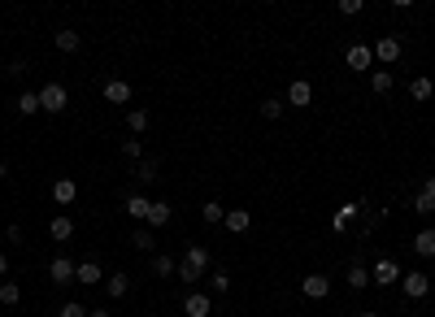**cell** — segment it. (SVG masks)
Masks as SVG:
<instances>
[{"label": "cell", "mask_w": 435, "mask_h": 317, "mask_svg": "<svg viewBox=\"0 0 435 317\" xmlns=\"http://www.w3.org/2000/svg\"><path fill=\"white\" fill-rule=\"evenodd\" d=\"M205 270H209V248L191 243V248H187V257H183V265H179V278L187 282V287H196V282L205 278Z\"/></svg>", "instance_id": "6da1fadb"}, {"label": "cell", "mask_w": 435, "mask_h": 317, "mask_svg": "<svg viewBox=\"0 0 435 317\" xmlns=\"http://www.w3.org/2000/svg\"><path fill=\"white\" fill-rule=\"evenodd\" d=\"M400 278H405V270H400V261H392V257H379L370 265V282H375V287H392Z\"/></svg>", "instance_id": "7a4b0ae2"}, {"label": "cell", "mask_w": 435, "mask_h": 317, "mask_svg": "<svg viewBox=\"0 0 435 317\" xmlns=\"http://www.w3.org/2000/svg\"><path fill=\"white\" fill-rule=\"evenodd\" d=\"M70 105V92L61 87V83H44V92H40V109L44 113H61Z\"/></svg>", "instance_id": "3957f363"}, {"label": "cell", "mask_w": 435, "mask_h": 317, "mask_svg": "<svg viewBox=\"0 0 435 317\" xmlns=\"http://www.w3.org/2000/svg\"><path fill=\"white\" fill-rule=\"evenodd\" d=\"M400 291H405V300H427V295H431V278H427V270H409L405 278H400Z\"/></svg>", "instance_id": "277c9868"}, {"label": "cell", "mask_w": 435, "mask_h": 317, "mask_svg": "<svg viewBox=\"0 0 435 317\" xmlns=\"http://www.w3.org/2000/svg\"><path fill=\"white\" fill-rule=\"evenodd\" d=\"M48 278H53L57 287H66V282L78 278V261H70V257H53V261H48Z\"/></svg>", "instance_id": "5b68a950"}, {"label": "cell", "mask_w": 435, "mask_h": 317, "mask_svg": "<svg viewBox=\"0 0 435 317\" xmlns=\"http://www.w3.org/2000/svg\"><path fill=\"white\" fill-rule=\"evenodd\" d=\"M344 65H348V70H357V74H366L370 65H375V48H366V44H352L348 53H344Z\"/></svg>", "instance_id": "8992f818"}, {"label": "cell", "mask_w": 435, "mask_h": 317, "mask_svg": "<svg viewBox=\"0 0 435 317\" xmlns=\"http://www.w3.org/2000/svg\"><path fill=\"white\" fill-rule=\"evenodd\" d=\"M183 313H187V317H209V313H214V295L187 291V295H183Z\"/></svg>", "instance_id": "52a82bcc"}, {"label": "cell", "mask_w": 435, "mask_h": 317, "mask_svg": "<svg viewBox=\"0 0 435 317\" xmlns=\"http://www.w3.org/2000/svg\"><path fill=\"white\" fill-rule=\"evenodd\" d=\"M170 218H174L170 200H153V205H148V218H144V226H148V230H161V226H170Z\"/></svg>", "instance_id": "ba28073f"}, {"label": "cell", "mask_w": 435, "mask_h": 317, "mask_svg": "<svg viewBox=\"0 0 435 317\" xmlns=\"http://www.w3.org/2000/svg\"><path fill=\"white\" fill-rule=\"evenodd\" d=\"M344 278H348V287H352V291H366V287H370V265H366L361 257H352V261H348V270H344Z\"/></svg>", "instance_id": "9c48e42d"}, {"label": "cell", "mask_w": 435, "mask_h": 317, "mask_svg": "<svg viewBox=\"0 0 435 317\" xmlns=\"http://www.w3.org/2000/svg\"><path fill=\"white\" fill-rule=\"evenodd\" d=\"M309 100H314V83H309V78H292V83H287V105L305 109Z\"/></svg>", "instance_id": "30bf717a"}, {"label": "cell", "mask_w": 435, "mask_h": 317, "mask_svg": "<svg viewBox=\"0 0 435 317\" xmlns=\"http://www.w3.org/2000/svg\"><path fill=\"white\" fill-rule=\"evenodd\" d=\"M74 230H78V226H74L70 213H57V218L48 222V235H53L57 243H70V239H74Z\"/></svg>", "instance_id": "8fae6325"}, {"label": "cell", "mask_w": 435, "mask_h": 317, "mask_svg": "<svg viewBox=\"0 0 435 317\" xmlns=\"http://www.w3.org/2000/svg\"><path fill=\"white\" fill-rule=\"evenodd\" d=\"M300 291H305V300H327L331 295V278L327 274H309L300 282Z\"/></svg>", "instance_id": "7c38bea8"}, {"label": "cell", "mask_w": 435, "mask_h": 317, "mask_svg": "<svg viewBox=\"0 0 435 317\" xmlns=\"http://www.w3.org/2000/svg\"><path fill=\"white\" fill-rule=\"evenodd\" d=\"M53 200H57L61 209H70L74 200H78V182H74V178H57V182H53Z\"/></svg>", "instance_id": "4fadbf2b"}, {"label": "cell", "mask_w": 435, "mask_h": 317, "mask_svg": "<svg viewBox=\"0 0 435 317\" xmlns=\"http://www.w3.org/2000/svg\"><path fill=\"white\" fill-rule=\"evenodd\" d=\"M101 96L109 100V105H126V100H131V83H126V78H109Z\"/></svg>", "instance_id": "5bb4252c"}, {"label": "cell", "mask_w": 435, "mask_h": 317, "mask_svg": "<svg viewBox=\"0 0 435 317\" xmlns=\"http://www.w3.org/2000/svg\"><path fill=\"white\" fill-rule=\"evenodd\" d=\"M105 291H109V300H122L126 291H131V274H122V270L105 274Z\"/></svg>", "instance_id": "9a60e30c"}, {"label": "cell", "mask_w": 435, "mask_h": 317, "mask_svg": "<svg viewBox=\"0 0 435 317\" xmlns=\"http://www.w3.org/2000/svg\"><path fill=\"white\" fill-rule=\"evenodd\" d=\"M375 61L396 65V61H400V40H392V35H388V40H379V44H375Z\"/></svg>", "instance_id": "2e32d148"}, {"label": "cell", "mask_w": 435, "mask_h": 317, "mask_svg": "<svg viewBox=\"0 0 435 317\" xmlns=\"http://www.w3.org/2000/svg\"><path fill=\"white\" fill-rule=\"evenodd\" d=\"M413 252L423 257V261H435V230H431V226L413 235Z\"/></svg>", "instance_id": "e0dca14e"}, {"label": "cell", "mask_w": 435, "mask_h": 317, "mask_svg": "<svg viewBox=\"0 0 435 317\" xmlns=\"http://www.w3.org/2000/svg\"><path fill=\"white\" fill-rule=\"evenodd\" d=\"M78 282H83V287H101V282H105L101 261H83V265H78Z\"/></svg>", "instance_id": "ac0fdd59"}, {"label": "cell", "mask_w": 435, "mask_h": 317, "mask_svg": "<svg viewBox=\"0 0 435 317\" xmlns=\"http://www.w3.org/2000/svg\"><path fill=\"white\" fill-rule=\"evenodd\" d=\"M413 209H418V213H435V174L423 182V191L413 196Z\"/></svg>", "instance_id": "d6986e66"}, {"label": "cell", "mask_w": 435, "mask_h": 317, "mask_svg": "<svg viewBox=\"0 0 435 317\" xmlns=\"http://www.w3.org/2000/svg\"><path fill=\"white\" fill-rule=\"evenodd\" d=\"M222 226H227L231 235H244V230L253 226V218H248V209H235V213H227V218H222Z\"/></svg>", "instance_id": "ffe728a7"}, {"label": "cell", "mask_w": 435, "mask_h": 317, "mask_svg": "<svg viewBox=\"0 0 435 317\" xmlns=\"http://www.w3.org/2000/svg\"><path fill=\"white\" fill-rule=\"evenodd\" d=\"M431 96H435V83H431V78H413V83H409V100H418V105H427Z\"/></svg>", "instance_id": "44dd1931"}, {"label": "cell", "mask_w": 435, "mask_h": 317, "mask_svg": "<svg viewBox=\"0 0 435 317\" xmlns=\"http://www.w3.org/2000/svg\"><path fill=\"white\" fill-rule=\"evenodd\" d=\"M153 274H157V278L179 274V261H174V257H166V252H157V257H153Z\"/></svg>", "instance_id": "7402d4cb"}, {"label": "cell", "mask_w": 435, "mask_h": 317, "mask_svg": "<svg viewBox=\"0 0 435 317\" xmlns=\"http://www.w3.org/2000/svg\"><path fill=\"white\" fill-rule=\"evenodd\" d=\"M18 300H22V287H18L13 278H5V282H0V305H5V309H13Z\"/></svg>", "instance_id": "603a6c76"}, {"label": "cell", "mask_w": 435, "mask_h": 317, "mask_svg": "<svg viewBox=\"0 0 435 317\" xmlns=\"http://www.w3.org/2000/svg\"><path fill=\"white\" fill-rule=\"evenodd\" d=\"M126 130H131V135L139 139L144 130H148V113H144V109H131V113H126Z\"/></svg>", "instance_id": "cb8c5ba5"}, {"label": "cell", "mask_w": 435, "mask_h": 317, "mask_svg": "<svg viewBox=\"0 0 435 317\" xmlns=\"http://www.w3.org/2000/svg\"><path fill=\"white\" fill-rule=\"evenodd\" d=\"M78 44H83V40H78V31H74V26L57 31V48H61V53H78Z\"/></svg>", "instance_id": "d4e9b609"}, {"label": "cell", "mask_w": 435, "mask_h": 317, "mask_svg": "<svg viewBox=\"0 0 435 317\" xmlns=\"http://www.w3.org/2000/svg\"><path fill=\"white\" fill-rule=\"evenodd\" d=\"M148 205H153V200L148 196H126V213H131V218H148Z\"/></svg>", "instance_id": "484cf974"}, {"label": "cell", "mask_w": 435, "mask_h": 317, "mask_svg": "<svg viewBox=\"0 0 435 317\" xmlns=\"http://www.w3.org/2000/svg\"><path fill=\"white\" fill-rule=\"evenodd\" d=\"M370 92L388 96V92H392V70H375V74H370Z\"/></svg>", "instance_id": "4316f807"}, {"label": "cell", "mask_w": 435, "mask_h": 317, "mask_svg": "<svg viewBox=\"0 0 435 317\" xmlns=\"http://www.w3.org/2000/svg\"><path fill=\"white\" fill-rule=\"evenodd\" d=\"M209 287H214V295H227L231 291V274L227 270H214V274H209Z\"/></svg>", "instance_id": "83f0119b"}, {"label": "cell", "mask_w": 435, "mask_h": 317, "mask_svg": "<svg viewBox=\"0 0 435 317\" xmlns=\"http://www.w3.org/2000/svg\"><path fill=\"white\" fill-rule=\"evenodd\" d=\"M201 218H205V222H209V226H218V222H222V218H227V209H222V205H218V200H209V205H205V209H201Z\"/></svg>", "instance_id": "f1b7e54d"}, {"label": "cell", "mask_w": 435, "mask_h": 317, "mask_svg": "<svg viewBox=\"0 0 435 317\" xmlns=\"http://www.w3.org/2000/svg\"><path fill=\"white\" fill-rule=\"evenodd\" d=\"M262 118H266V122H279V118H283V100H275V96L262 100Z\"/></svg>", "instance_id": "f546056e"}, {"label": "cell", "mask_w": 435, "mask_h": 317, "mask_svg": "<svg viewBox=\"0 0 435 317\" xmlns=\"http://www.w3.org/2000/svg\"><path fill=\"white\" fill-rule=\"evenodd\" d=\"M131 243L139 248V252H153V243H157V239H153V230L144 226V230H131Z\"/></svg>", "instance_id": "4dcf8cb0"}, {"label": "cell", "mask_w": 435, "mask_h": 317, "mask_svg": "<svg viewBox=\"0 0 435 317\" xmlns=\"http://www.w3.org/2000/svg\"><path fill=\"white\" fill-rule=\"evenodd\" d=\"M18 113H40V92H22L18 96Z\"/></svg>", "instance_id": "1f68e13d"}, {"label": "cell", "mask_w": 435, "mask_h": 317, "mask_svg": "<svg viewBox=\"0 0 435 317\" xmlns=\"http://www.w3.org/2000/svg\"><path fill=\"white\" fill-rule=\"evenodd\" d=\"M122 157H131V161H139V157H144V144H139L135 135H131V139H122Z\"/></svg>", "instance_id": "d6a6232c"}, {"label": "cell", "mask_w": 435, "mask_h": 317, "mask_svg": "<svg viewBox=\"0 0 435 317\" xmlns=\"http://www.w3.org/2000/svg\"><path fill=\"white\" fill-rule=\"evenodd\" d=\"M135 178H139V182H153V178H157V165H153V161H139V165H135Z\"/></svg>", "instance_id": "836d02e7"}, {"label": "cell", "mask_w": 435, "mask_h": 317, "mask_svg": "<svg viewBox=\"0 0 435 317\" xmlns=\"http://www.w3.org/2000/svg\"><path fill=\"white\" fill-rule=\"evenodd\" d=\"M61 317H87V309L78 305V300H66V305H61Z\"/></svg>", "instance_id": "e575fe53"}, {"label": "cell", "mask_w": 435, "mask_h": 317, "mask_svg": "<svg viewBox=\"0 0 435 317\" xmlns=\"http://www.w3.org/2000/svg\"><path fill=\"white\" fill-rule=\"evenodd\" d=\"M335 9H340L344 18H357V13H361V0H340V5H335Z\"/></svg>", "instance_id": "d590c367"}, {"label": "cell", "mask_w": 435, "mask_h": 317, "mask_svg": "<svg viewBox=\"0 0 435 317\" xmlns=\"http://www.w3.org/2000/svg\"><path fill=\"white\" fill-rule=\"evenodd\" d=\"M357 209H361V205H357V200H348V205H344L340 213H335V218H344V222H352V218H357Z\"/></svg>", "instance_id": "8d00e7d4"}, {"label": "cell", "mask_w": 435, "mask_h": 317, "mask_svg": "<svg viewBox=\"0 0 435 317\" xmlns=\"http://www.w3.org/2000/svg\"><path fill=\"white\" fill-rule=\"evenodd\" d=\"M5 235H9V243H13V248H22V226H9Z\"/></svg>", "instance_id": "74e56055"}, {"label": "cell", "mask_w": 435, "mask_h": 317, "mask_svg": "<svg viewBox=\"0 0 435 317\" xmlns=\"http://www.w3.org/2000/svg\"><path fill=\"white\" fill-rule=\"evenodd\" d=\"M5 278H9V257L0 252V282H5Z\"/></svg>", "instance_id": "f35d334b"}, {"label": "cell", "mask_w": 435, "mask_h": 317, "mask_svg": "<svg viewBox=\"0 0 435 317\" xmlns=\"http://www.w3.org/2000/svg\"><path fill=\"white\" fill-rule=\"evenodd\" d=\"M87 317H114V313H109V309H92Z\"/></svg>", "instance_id": "ab89813d"}, {"label": "cell", "mask_w": 435, "mask_h": 317, "mask_svg": "<svg viewBox=\"0 0 435 317\" xmlns=\"http://www.w3.org/2000/svg\"><path fill=\"white\" fill-rule=\"evenodd\" d=\"M9 178V161H0V182H5Z\"/></svg>", "instance_id": "60d3db41"}, {"label": "cell", "mask_w": 435, "mask_h": 317, "mask_svg": "<svg viewBox=\"0 0 435 317\" xmlns=\"http://www.w3.org/2000/svg\"><path fill=\"white\" fill-rule=\"evenodd\" d=\"M357 317H379V313H357Z\"/></svg>", "instance_id": "b9f144b4"}]
</instances>
